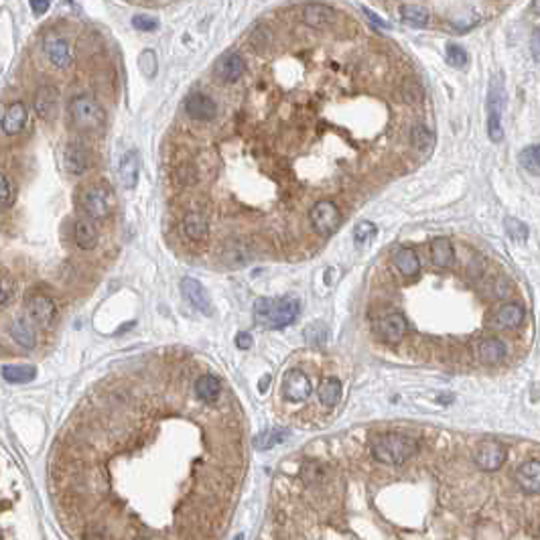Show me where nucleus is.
<instances>
[{"instance_id": "nucleus-38", "label": "nucleus", "mask_w": 540, "mask_h": 540, "mask_svg": "<svg viewBox=\"0 0 540 540\" xmlns=\"http://www.w3.org/2000/svg\"><path fill=\"white\" fill-rule=\"evenodd\" d=\"M305 340L313 345H323L325 340H328V329L321 323H315V325H309L305 329Z\"/></svg>"}, {"instance_id": "nucleus-49", "label": "nucleus", "mask_w": 540, "mask_h": 540, "mask_svg": "<svg viewBox=\"0 0 540 540\" xmlns=\"http://www.w3.org/2000/svg\"><path fill=\"white\" fill-rule=\"evenodd\" d=\"M132 540H150V539H147V536H136V539H132Z\"/></svg>"}, {"instance_id": "nucleus-13", "label": "nucleus", "mask_w": 540, "mask_h": 540, "mask_svg": "<svg viewBox=\"0 0 540 540\" xmlns=\"http://www.w3.org/2000/svg\"><path fill=\"white\" fill-rule=\"evenodd\" d=\"M35 112L43 120H55L59 112V92L53 85H43L35 94Z\"/></svg>"}, {"instance_id": "nucleus-46", "label": "nucleus", "mask_w": 540, "mask_h": 540, "mask_svg": "<svg viewBox=\"0 0 540 540\" xmlns=\"http://www.w3.org/2000/svg\"><path fill=\"white\" fill-rule=\"evenodd\" d=\"M8 301V291L4 289V284H2V280H0V305H4Z\"/></svg>"}, {"instance_id": "nucleus-2", "label": "nucleus", "mask_w": 540, "mask_h": 540, "mask_svg": "<svg viewBox=\"0 0 540 540\" xmlns=\"http://www.w3.org/2000/svg\"><path fill=\"white\" fill-rule=\"evenodd\" d=\"M372 457L386 465H402L407 459L414 457L419 451V443L402 433H380L372 443Z\"/></svg>"}, {"instance_id": "nucleus-11", "label": "nucleus", "mask_w": 540, "mask_h": 540, "mask_svg": "<svg viewBox=\"0 0 540 540\" xmlns=\"http://www.w3.org/2000/svg\"><path fill=\"white\" fill-rule=\"evenodd\" d=\"M29 307V317L41 328H51L55 317H57V307L55 301L47 295H33L27 303Z\"/></svg>"}, {"instance_id": "nucleus-15", "label": "nucleus", "mask_w": 540, "mask_h": 540, "mask_svg": "<svg viewBox=\"0 0 540 540\" xmlns=\"http://www.w3.org/2000/svg\"><path fill=\"white\" fill-rule=\"evenodd\" d=\"M303 23L311 29H328L329 25L335 23V11L328 6V4H321V2H311L303 8Z\"/></svg>"}, {"instance_id": "nucleus-33", "label": "nucleus", "mask_w": 540, "mask_h": 540, "mask_svg": "<svg viewBox=\"0 0 540 540\" xmlns=\"http://www.w3.org/2000/svg\"><path fill=\"white\" fill-rule=\"evenodd\" d=\"M518 161L528 173L540 177V145H530V147L522 148L518 155Z\"/></svg>"}, {"instance_id": "nucleus-43", "label": "nucleus", "mask_w": 540, "mask_h": 540, "mask_svg": "<svg viewBox=\"0 0 540 540\" xmlns=\"http://www.w3.org/2000/svg\"><path fill=\"white\" fill-rule=\"evenodd\" d=\"M530 51H532V57L540 64V27L532 33V39H530Z\"/></svg>"}, {"instance_id": "nucleus-29", "label": "nucleus", "mask_w": 540, "mask_h": 540, "mask_svg": "<svg viewBox=\"0 0 540 540\" xmlns=\"http://www.w3.org/2000/svg\"><path fill=\"white\" fill-rule=\"evenodd\" d=\"M317 394H319V400H321L323 407L333 409V407H337V402L342 400V382H340L337 378H328V380L321 382Z\"/></svg>"}, {"instance_id": "nucleus-22", "label": "nucleus", "mask_w": 540, "mask_h": 540, "mask_svg": "<svg viewBox=\"0 0 540 540\" xmlns=\"http://www.w3.org/2000/svg\"><path fill=\"white\" fill-rule=\"evenodd\" d=\"M73 240L82 250H92L98 244V228L90 217H80L73 224Z\"/></svg>"}, {"instance_id": "nucleus-27", "label": "nucleus", "mask_w": 540, "mask_h": 540, "mask_svg": "<svg viewBox=\"0 0 540 540\" xmlns=\"http://www.w3.org/2000/svg\"><path fill=\"white\" fill-rule=\"evenodd\" d=\"M394 264L400 270V275L404 277H416L421 270V260L416 256V252L412 248H398L394 254Z\"/></svg>"}, {"instance_id": "nucleus-4", "label": "nucleus", "mask_w": 540, "mask_h": 540, "mask_svg": "<svg viewBox=\"0 0 540 540\" xmlns=\"http://www.w3.org/2000/svg\"><path fill=\"white\" fill-rule=\"evenodd\" d=\"M504 108H506V88L504 80L498 76L490 83V98H488V136L491 143L504 140Z\"/></svg>"}, {"instance_id": "nucleus-21", "label": "nucleus", "mask_w": 540, "mask_h": 540, "mask_svg": "<svg viewBox=\"0 0 540 540\" xmlns=\"http://www.w3.org/2000/svg\"><path fill=\"white\" fill-rule=\"evenodd\" d=\"M524 321V309L516 303H508V305H502L493 319H491V325L498 329H514L518 328Z\"/></svg>"}, {"instance_id": "nucleus-44", "label": "nucleus", "mask_w": 540, "mask_h": 540, "mask_svg": "<svg viewBox=\"0 0 540 540\" xmlns=\"http://www.w3.org/2000/svg\"><path fill=\"white\" fill-rule=\"evenodd\" d=\"M236 345H238V347H242V349H248V347H252V345H254V340H252V335H250V333L242 331V333H238V335H236Z\"/></svg>"}, {"instance_id": "nucleus-48", "label": "nucleus", "mask_w": 540, "mask_h": 540, "mask_svg": "<svg viewBox=\"0 0 540 540\" xmlns=\"http://www.w3.org/2000/svg\"><path fill=\"white\" fill-rule=\"evenodd\" d=\"M534 11L540 15V0H534Z\"/></svg>"}, {"instance_id": "nucleus-14", "label": "nucleus", "mask_w": 540, "mask_h": 540, "mask_svg": "<svg viewBox=\"0 0 540 540\" xmlns=\"http://www.w3.org/2000/svg\"><path fill=\"white\" fill-rule=\"evenodd\" d=\"M181 293L183 296L196 307L197 311L205 313L210 315L212 313V301H210V295L205 291V287L199 282L197 279H191V277H185L181 280Z\"/></svg>"}, {"instance_id": "nucleus-25", "label": "nucleus", "mask_w": 540, "mask_h": 540, "mask_svg": "<svg viewBox=\"0 0 540 540\" xmlns=\"http://www.w3.org/2000/svg\"><path fill=\"white\" fill-rule=\"evenodd\" d=\"M477 356L486 364H498L506 358V345L498 337H486L477 345Z\"/></svg>"}, {"instance_id": "nucleus-37", "label": "nucleus", "mask_w": 540, "mask_h": 540, "mask_svg": "<svg viewBox=\"0 0 540 540\" xmlns=\"http://www.w3.org/2000/svg\"><path fill=\"white\" fill-rule=\"evenodd\" d=\"M504 226H506L508 236L514 240V242H524L528 238V226L524 224L522 220L518 217H506L504 220Z\"/></svg>"}, {"instance_id": "nucleus-41", "label": "nucleus", "mask_w": 540, "mask_h": 540, "mask_svg": "<svg viewBox=\"0 0 540 540\" xmlns=\"http://www.w3.org/2000/svg\"><path fill=\"white\" fill-rule=\"evenodd\" d=\"M132 25L138 31H157L159 20L155 17H148V15H136V17L132 18Z\"/></svg>"}, {"instance_id": "nucleus-18", "label": "nucleus", "mask_w": 540, "mask_h": 540, "mask_svg": "<svg viewBox=\"0 0 540 540\" xmlns=\"http://www.w3.org/2000/svg\"><path fill=\"white\" fill-rule=\"evenodd\" d=\"M514 479L526 493H540V459L522 463L516 469Z\"/></svg>"}, {"instance_id": "nucleus-36", "label": "nucleus", "mask_w": 540, "mask_h": 540, "mask_svg": "<svg viewBox=\"0 0 540 540\" xmlns=\"http://www.w3.org/2000/svg\"><path fill=\"white\" fill-rule=\"evenodd\" d=\"M376 234H378V228L372 224V222H360L356 228H354V242H356V246H366V244H370L374 238H376Z\"/></svg>"}, {"instance_id": "nucleus-40", "label": "nucleus", "mask_w": 540, "mask_h": 540, "mask_svg": "<svg viewBox=\"0 0 540 540\" xmlns=\"http://www.w3.org/2000/svg\"><path fill=\"white\" fill-rule=\"evenodd\" d=\"M140 71L145 73V78H155V73H157V55L152 51H145L140 55Z\"/></svg>"}, {"instance_id": "nucleus-5", "label": "nucleus", "mask_w": 540, "mask_h": 540, "mask_svg": "<svg viewBox=\"0 0 540 540\" xmlns=\"http://www.w3.org/2000/svg\"><path fill=\"white\" fill-rule=\"evenodd\" d=\"M374 331L384 344L396 345L404 340V335L409 331V321L402 313L398 311L380 313L374 319Z\"/></svg>"}, {"instance_id": "nucleus-3", "label": "nucleus", "mask_w": 540, "mask_h": 540, "mask_svg": "<svg viewBox=\"0 0 540 540\" xmlns=\"http://www.w3.org/2000/svg\"><path fill=\"white\" fill-rule=\"evenodd\" d=\"M69 116L76 128L80 131H100L106 122L104 108L100 106V102L90 94L82 96H73L69 102Z\"/></svg>"}, {"instance_id": "nucleus-42", "label": "nucleus", "mask_w": 540, "mask_h": 540, "mask_svg": "<svg viewBox=\"0 0 540 540\" xmlns=\"http://www.w3.org/2000/svg\"><path fill=\"white\" fill-rule=\"evenodd\" d=\"M29 2H31V8H33V13L37 17L45 15L51 4V0H29Z\"/></svg>"}, {"instance_id": "nucleus-30", "label": "nucleus", "mask_w": 540, "mask_h": 540, "mask_svg": "<svg viewBox=\"0 0 540 540\" xmlns=\"http://www.w3.org/2000/svg\"><path fill=\"white\" fill-rule=\"evenodd\" d=\"M289 437H291L289 428H266V431H262L260 435L254 437V447L260 449V451H266V449H272L279 443H284Z\"/></svg>"}, {"instance_id": "nucleus-24", "label": "nucleus", "mask_w": 540, "mask_h": 540, "mask_svg": "<svg viewBox=\"0 0 540 540\" xmlns=\"http://www.w3.org/2000/svg\"><path fill=\"white\" fill-rule=\"evenodd\" d=\"M138 169H140V163H138L136 150L124 152V157L120 161V167H118V175H120V181H122V185L126 189L136 187V183H138Z\"/></svg>"}, {"instance_id": "nucleus-31", "label": "nucleus", "mask_w": 540, "mask_h": 540, "mask_svg": "<svg viewBox=\"0 0 540 540\" xmlns=\"http://www.w3.org/2000/svg\"><path fill=\"white\" fill-rule=\"evenodd\" d=\"M400 18H402V23L404 25H410V27H419V29H423L428 25V11L423 8V6H419V4H402L400 6Z\"/></svg>"}, {"instance_id": "nucleus-20", "label": "nucleus", "mask_w": 540, "mask_h": 540, "mask_svg": "<svg viewBox=\"0 0 540 540\" xmlns=\"http://www.w3.org/2000/svg\"><path fill=\"white\" fill-rule=\"evenodd\" d=\"M193 390H196V398L203 404H213L220 394H222V382L217 380L212 374H203L196 380L193 384Z\"/></svg>"}, {"instance_id": "nucleus-12", "label": "nucleus", "mask_w": 540, "mask_h": 540, "mask_svg": "<svg viewBox=\"0 0 540 540\" xmlns=\"http://www.w3.org/2000/svg\"><path fill=\"white\" fill-rule=\"evenodd\" d=\"M244 69L246 66H244L242 55L232 51V53H226L224 57H220V59H217V64H215V67H213V73H215V78H217L220 82L234 83L242 78Z\"/></svg>"}, {"instance_id": "nucleus-45", "label": "nucleus", "mask_w": 540, "mask_h": 540, "mask_svg": "<svg viewBox=\"0 0 540 540\" xmlns=\"http://www.w3.org/2000/svg\"><path fill=\"white\" fill-rule=\"evenodd\" d=\"M364 15H366V17L370 18V20H372V23H374V25H376V27H382V29H388V23H386V20H384V18L376 17V15H374V13H372V11H368V8H364Z\"/></svg>"}, {"instance_id": "nucleus-47", "label": "nucleus", "mask_w": 540, "mask_h": 540, "mask_svg": "<svg viewBox=\"0 0 540 540\" xmlns=\"http://www.w3.org/2000/svg\"><path fill=\"white\" fill-rule=\"evenodd\" d=\"M268 378H270V376H264V380H262V382H260V390H264V388L268 386Z\"/></svg>"}, {"instance_id": "nucleus-35", "label": "nucleus", "mask_w": 540, "mask_h": 540, "mask_svg": "<svg viewBox=\"0 0 540 540\" xmlns=\"http://www.w3.org/2000/svg\"><path fill=\"white\" fill-rule=\"evenodd\" d=\"M445 59H447V64L451 67L463 69V67L467 66V61H469V55H467L465 47H461L457 43H449L445 47Z\"/></svg>"}, {"instance_id": "nucleus-7", "label": "nucleus", "mask_w": 540, "mask_h": 540, "mask_svg": "<svg viewBox=\"0 0 540 540\" xmlns=\"http://www.w3.org/2000/svg\"><path fill=\"white\" fill-rule=\"evenodd\" d=\"M475 463L484 472H498L508 459V449L496 439H486L477 445L474 453Z\"/></svg>"}, {"instance_id": "nucleus-19", "label": "nucleus", "mask_w": 540, "mask_h": 540, "mask_svg": "<svg viewBox=\"0 0 540 540\" xmlns=\"http://www.w3.org/2000/svg\"><path fill=\"white\" fill-rule=\"evenodd\" d=\"M27 124V106L23 102H13L2 116V131L8 136H15Z\"/></svg>"}, {"instance_id": "nucleus-23", "label": "nucleus", "mask_w": 540, "mask_h": 540, "mask_svg": "<svg viewBox=\"0 0 540 540\" xmlns=\"http://www.w3.org/2000/svg\"><path fill=\"white\" fill-rule=\"evenodd\" d=\"M183 234L191 240V242H203L210 234V226L205 215L199 212H189L183 217Z\"/></svg>"}, {"instance_id": "nucleus-34", "label": "nucleus", "mask_w": 540, "mask_h": 540, "mask_svg": "<svg viewBox=\"0 0 540 540\" xmlns=\"http://www.w3.org/2000/svg\"><path fill=\"white\" fill-rule=\"evenodd\" d=\"M410 140H412L414 148H419L421 152H428L435 145V134L426 126H414L410 132Z\"/></svg>"}, {"instance_id": "nucleus-39", "label": "nucleus", "mask_w": 540, "mask_h": 540, "mask_svg": "<svg viewBox=\"0 0 540 540\" xmlns=\"http://www.w3.org/2000/svg\"><path fill=\"white\" fill-rule=\"evenodd\" d=\"M13 197H15L13 183L6 177V173L0 171V208H8L13 203Z\"/></svg>"}, {"instance_id": "nucleus-10", "label": "nucleus", "mask_w": 540, "mask_h": 540, "mask_svg": "<svg viewBox=\"0 0 540 540\" xmlns=\"http://www.w3.org/2000/svg\"><path fill=\"white\" fill-rule=\"evenodd\" d=\"M311 380L305 376L301 370H291L282 380V394L291 402H303L311 396Z\"/></svg>"}, {"instance_id": "nucleus-9", "label": "nucleus", "mask_w": 540, "mask_h": 540, "mask_svg": "<svg viewBox=\"0 0 540 540\" xmlns=\"http://www.w3.org/2000/svg\"><path fill=\"white\" fill-rule=\"evenodd\" d=\"M45 55L57 69H66L73 61V51L66 37L49 33L45 37Z\"/></svg>"}, {"instance_id": "nucleus-26", "label": "nucleus", "mask_w": 540, "mask_h": 540, "mask_svg": "<svg viewBox=\"0 0 540 540\" xmlns=\"http://www.w3.org/2000/svg\"><path fill=\"white\" fill-rule=\"evenodd\" d=\"M431 260L439 268H447L455 262V250L447 238H435L431 242Z\"/></svg>"}, {"instance_id": "nucleus-50", "label": "nucleus", "mask_w": 540, "mask_h": 540, "mask_svg": "<svg viewBox=\"0 0 540 540\" xmlns=\"http://www.w3.org/2000/svg\"><path fill=\"white\" fill-rule=\"evenodd\" d=\"M236 540H244V536H242V534H240V536H236Z\"/></svg>"}, {"instance_id": "nucleus-17", "label": "nucleus", "mask_w": 540, "mask_h": 540, "mask_svg": "<svg viewBox=\"0 0 540 540\" xmlns=\"http://www.w3.org/2000/svg\"><path fill=\"white\" fill-rule=\"evenodd\" d=\"M185 112L193 120L208 122V120H213L217 114V104L208 94H191L185 102Z\"/></svg>"}, {"instance_id": "nucleus-8", "label": "nucleus", "mask_w": 540, "mask_h": 540, "mask_svg": "<svg viewBox=\"0 0 540 540\" xmlns=\"http://www.w3.org/2000/svg\"><path fill=\"white\" fill-rule=\"evenodd\" d=\"M82 210L90 220H104L112 212L110 191L106 187H88L82 193Z\"/></svg>"}, {"instance_id": "nucleus-6", "label": "nucleus", "mask_w": 540, "mask_h": 540, "mask_svg": "<svg viewBox=\"0 0 540 540\" xmlns=\"http://www.w3.org/2000/svg\"><path fill=\"white\" fill-rule=\"evenodd\" d=\"M311 226L321 236L335 234L340 229V226H342V212H340V208L333 201H329V199L317 201L311 210Z\"/></svg>"}, {"instance_id": "nucleus-32", "label": "nucleus", "mask_w": 540, "mask_h": 540, "mask_svg": "<svg viewBox=\"0 0 540 540\" xmlns=\"http://www.w3.org/2000/svg\"><path fill=\"white\" fill-rule=\"evenodd\" d=\"M37 376V370L33 366H4L2 368V378L11 384H25L31 382Z\"/></svg>"}, {"instance_id": "nucleus-28", "label": "nucleus", "mask_w": 540, "mask_h": 540, "mask_svg": "<svg viewBox=\"0 0 540 540\" xmlns=\"http://www.w3.org/2000/svg\"><path fill=\"white\" fill-rule=\"evenodd\" d=\"M11 335H13V340L17 342L18 345H23V347H27V349H31L37 344V333H35L33 325H31V321L27 319V317H18L13 321V325H11Z\"/></svg>"}, {"instance_id": "nucleus-1", "label": "nucleus", "mask_w": 540, "mask_h": 540, "mask_svg": "<svg viewBox=\"0 0 540 540\" xmlns=\"http://www.w3.org/2000/svg\"><path fill=\"white\" fill-rule=\"evenodd\" d=\"M301 305L295 296H282V299H270L260 296L254 303V319L256 323L266 329H282L295 323L299 317Z\"/></svg>"}, {"instance_id": "nucleus-16", "label": "nucleus", "mask_w": 540, "mask_h": 540, "mask_svg": "<svg viewBox=\"0 0 540 540\" xmlns=\"http://www.w3.org/2000/svg\"><path fill=\"white\" fill-rule=\"evenodd\" d=\"M64 164L71 177H80L90 167V152L82 143H69L64 150Z\"/></svg>"}]
</instances>
